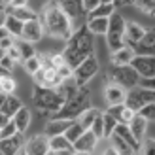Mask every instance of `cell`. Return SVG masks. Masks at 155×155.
I'll return each mask as SVG.
<instances>
[{"instance_id":"6da1fadb","label":"cell","mask_w":155,"mask_h":155,"mask_svg":"<svg viewBox=\"0 0 155 155\" xmlns=\"http://www.w3.org/2000/svg\"><path fill=\"white\" fill-rule=\"evenodd\" d=\"M93 36L95 34L87 28V25H81V27L74 28L72 34L68 36L63 57L72 68L78 66L83 59L93 55V51H95V40H93Z\"/></svg>"},{"instance_id":"7a4b0ae2","label":"cell","mask_w":155,"mask_h":155,"mask_svg":"<svg viewBox=\"0 0 155 155\" xmlns=\"http://www.w3.org/2000/svg\"><path fill=\"white\" fill-rule=\"evenodd\" d=\"M44 15H42V25L44 30L49 36L57 38V40L66 42L68 36L72 34V23L68 19V15L64 13V10L61 8V4H57L55 0H51L44 6Z\"/></svg>"},{"instance_id":"3957f363","label":"cell","mask_w":155,"mask_h":155,"mask_svg":"<svg viewBox=\"0 0 155 155\" xmlns=\"http://www.w3.org/2000/svg\"><path fill=\"white\" fill-rule=\"evenodd\" d=\"M89 100H91V89L85 87V85H81V87H78L72 95H68V97L64 98L63 106H61L55 114H53V117L76 119L81 112H85V110L91 106Z\"/></svg>"},{"instance_id":"277c9868","label":"cell","mask_w":155,"mask_h":155,"mask_svg":"<svg viewBox=\"0 0 155 155\" xmlns=\"http://www.w3.org/2000/svg\"><path fill=\"white\" fill-rule=\"evenodd\" d=\"M32 102L38 110L55 114L63 106L64 97L59 93L57 87H42V85H36L34 91H32Z\"/></svg>"},{"instance_id":"5b68a950","label":"cell","mask_w":155,"mask_h":155,"mask_svg":"<svg viewBox=\"0 0 155 155\" xmlns=\"http://www.w3.org/2000/svg\"><path fill=\"white\" fill-rule=\"evenodd\" d=\"M125 19L121 17V13L114 12L108 17V30H106V42L110 51H115L125 44Z\"/></svg>"},{"instance_id":"8992f818","label":"cell","mask_w":155,"mask_h":155,"mask_svg":"<svg viewBox=\"0 0 155 155\" xmlns=\"http://www.w3.org/2000/svg\"><path fill=\"white\" fill-rule=\"evenodd\" d=\"M110 80L119 83L121 87H125L129 91L138 85L140 76H138V72L130 64H114V68L110 70Z\"/></svg>"},{"instance_id":"52a82bcc","label":"cell","mask_w":155,"mask_h":155,"mask_svg":"<svg viewBox=\"0 0 155 155\" xmlns=\"http://www.w3.org/2000/svg\"><path fill=\"white\" fill-rule=\"evenodd\" d=\"M155 102V89L150 87H142V85H136V87L129 89L127 91V97H125V106H129L130 110L138 112L142 106Z\"/></svg>"},{"instance_id":"ba28073f","label":"cell","mask_w":155,"mask_h":155,"mask_svg":"<svg viewBox=\"0 0 155 155\" xmlns=\"http://www.w3.org/2000/svg\"><path fill=\"white\" fill-rule=\"evenodd\" d=\"M98 72V61L95 55H89L87 59H83L78 66H74L72 70V80L78 87L87 85V81H91V78Z\"/></svg>"},{"instance_id":"9c48e42d","label":"cell","mask_w":155,"mask_h":155,"mask_svg":"<svg viewBox=\"0 0 155 155\" xmlns=\"http://www.w3.org/2000/svg\"><path fill=\"white\" fill-rule=\"evenodd\" d=\"M61 8L64 10V13L68 15V19L72 23V28H78L85 25V19H87V10L83 8V0H63Z\"/></svg>"},{"instance_id":"30bf717a","label":"cell","mask_w":155,"mask_h":155,"mask_svg":"<svg viewBox=\"0 0 155 155\" xmlns=\"http://www.w3.org/2000/svg\"><path fill=\"white\" fill-rule=\"evenodd\" d=\"M32 78H34V83L42 85V87H57V85L63 81L55 68L51 64H45V63L42 64V68H38V70L32 74Z\"/></svg>"},{"instance_id":"8fae6325","label":"cell","mask_w":155,"mask_h":155,"mask_svg":"<svg viewBox=\"0 0 155 155\" xmlns=\"http://www.w3.org/2000/svg\"><path fill=\"white\" fill-rule=\"evenodd\" d=\"M130 66L138 72L140 78H151L155 76V55H134Z\"/></svg>"},{"instance_id":"7c38bea8","label":"cell","mask_w":155,"mask_h":155,"mask_svg":"<svg viewBox=\"0 0 155 155\" xmlns=\"http://www.w3.org/2000/svg\"><path fill=\"white\" fill-rule=\"evenodd\" d=\"M48 140H49L48 134L32 136L23 146V153H27V155H48V151H49V142Z\"/></svg>"},{"instance_id":"4fadbf2b","label":"cell","mask_w":155,"mask_h":155,"mask_svg":"<svg viewBox=\"0 0 155 155\" xmlns=\"http://www.w3.org/2000/svg\"><path fill=\"white\" fill-rule=\"evenodd\" d=\"M42 36H44V25H42L40 19H30V21L23 23V32H21L23 40L36 44V42L42 40Z\"/></svg>"},{"instance_id":"5bb4252c","label":"cell","mask_w":155,"mask_h":155,"mask_svg":"<svg viewBox=\"0 0 155 155\" xmlns=\"http://www.w3.org/2000/svg\"><path fill=\"white\" fill-rule=\"evenodd\" d=\"M98 138L91 129H85L80 134V138L74 142V153H93L97 148Z\"/></svg>"},{"instance_id":"9a60e30c","label":"cell","mask_w":155,"mask_h":155,"mask_svg":"<svg viewBox=\"0 0 155 155\" xmlns=\"http://www.w3.org/2000/svg\"><path fill=\"white\" fill-rule=\"evenodd\" d=\"M23 146H25L23 133H15V134H12V136L0 138V153H4V155L23 153Z\"/></svg>"},{"instance_id":"2e32d148","label":"cell","mask_w":155,"mask_h":155,"mask_svg":"<svg viewBox=\"0 0 155 155\" xmlns=\"http://www.w3.org/2000/svg\"><path fill=\"white\" fill-rule=\"evenodd\" d=\"M136 55H155V28L146 30V34L138 42L130 44Z\"/></svg>"},{"instance_id":"e0dca14e","label":"cell","mask_w":155,"mask_h":155,"mask_svg":"<svg viewBox=\"0 0 155 155\" xmlns=\"http://www.w3.org/2000/svg\"><path fill=\"white\" fill-rule=\"evenodd\" d=\"M49 151L48 155H64V153H74V144L68 140L64 134H55L49 136Z\"/></svg>"},{"instance_id":"ac0fdd59","label":"cell","mask_w":155,"mask_h":155,"mask_svg":"<svg viewBox=\"0 0 155 155\" xmlns=\"http://www.w3.org/2000/svg\"><path fill=\"white\" fill-rule=\"evenodd\" d=\"M127 125H129V129H130V133L134 134V138L142 144L144 136H146V129H148V119H146L144 115H140V114L136 112V114L133 115V119H130Z\"/></svg>"},{"instance_id":"d6986e66","label":"cell","mask_w":155,"mask_h":155,"mask_svg":"<svg viewBox=\"0 0 155 155\" xmlns=\"http://www.w3.org/2000/svg\"><path fill=\"white\" fill-rule=\"evenodd\" d=\"M104 97H106V102H108V104H119V102H125L127 89H125V87H121L119 83L112 81V83L106 87Z\"/></svg>"},{"instance_id":"ffe728a7","label":"cell","mask_w":155,"mask_h":155,"mask_svg":"<svg viewBox=\"0 0 155 155\" xmlns=\"http://www.w3.org/2000/svg\"><path fill=\"white\" fill-rule=\"evenodd\" d=\"M134 49L130 44H123L121 48L112 51V63L114 64H130V61L134 59Z\"/></svg>"},{"instance_id":"44dd1931","label":"cell","mask_w":155,"mask_h":155,"mask_svg":"<svg viewBox=\"0 0 155 155\" xmlns=\"http://www.w3.org/2000/svg\"><path fill=\"white\" fill-rule=\"evenodd\" d=\"M114 133L117 134L119 138H123V140H125V142L130 146V148L134 150V153L140 151V142H138L136 138H134V134L130 133V129H129L127 123H117V125H115V129H114Z\"/></svg>"},{"instance_id":"7402d4cb","label":"cell","mask_w":155,"mask_h":155,"mask_svg":"<svg viewBox=\"0 0 155 155\" xmlns=\"http://www.w3.org/2000/svg\"><path fill=\"white\" fill-rule=\"evenodd\" d=\"M12 119H13V123H15V127H17L19 133H25V130L30 127V119H32V114H30L28 108L21 106L19 110L12 115Z\"/></svg>"},{"instance_id":"603a6c76","label":"cell","mask_w":155,"mask_h":155,"mask_svg":"<svg viewBox=\"0 0 155 155\" xmlns=\"http://www.w3.org/2000/svg\"><path fill=\"white\" fill-rule=\"evenodd\" d=\"M74 119H61V117H51V121L45 125V134L55 136V134H64V130L70 127Z\"/></svg>"},{"instance_id":"cb8c5ba5","label":"cell","mask_w":155,"mask_h":155,"mask_svg":"<svg viewBox=\"0 0 155 155\" xmlns=\"http://www.w3.org/2000/svg\"><path fill=\"white\" fill-rule=\"evenodd\" d=\"M146 34V28L138 23H125V44H134Z\"/></svg>"},{"instance_id":"d4e9b609","label":"cell","mask_w":155,"mask_h":155,"mask_svg":"<svg viewBox=\"0 0 155 155\" xmlns=\"http://www.w3.org/2000/svg\"><path fill=\"white\" fill-rule=\"evenodd\" d=\"M87 28L91 30L93 34H106V30H108V17H93V19H87Z\"/></svg>"},{"instance_id":"484cf974","label":"cell","mask_w":155,"mask_h":155,"mask_svg":"<svg viewBox=\"0 0 155 155\" xmlns=\"http://www.w3.org/2000/svg\"><path fill=\"white\" fill-rule=\"evenodd\" d=\"M114 12H115V6L112 2H108V4L100 2L97 8H93L91 12H87V19H93V17H110Z\"/></svg>"},{"instance_id":"4316f807","label":"cell","mask_w":155,"mask_h":155,"mask_svg":"<svg viewBox=\"0 0 155 155\" xmlns=\"http://www.w3.org/2000/svg\"><path fill=\"white\" fill-rule=\"evenodd\" d=\"M8 13H12L13 17H17L19 21H30V19H40L38 17V13L32 12V10H28L27 6H21V8H10V10H6Z\"/></svg>"},{"instance_id":"83f0119b","label":"cell","mask_w":155,"mask_h":155,"mask_svg":"<svg viewBox=\"0 0 155 155\" xmlns=\"http://www.w3.org/2000/svg\"><path fill=\"white\" fill-rule=\"evenodd\" d=\"M4 27L8 28V32H10L13 38H21V32H23V21H19L17 17H13L12 13H8Z\"/></svg>"},{"instance_id":"f1b7e54d","label":"cell","mask_w":155,"mask_h":155,"mask_svg":"<svg viewBox=\"0 0 155 155\" xmlns=\"http://www.w3.org/2000/svg\"><path fill=\"white\" fill-rule=\"evenodd\" d=\"M100 114H102L100 110H97V108H91V106H89L87 110H85V112H81V114L78 115L76 119L81 123V127H83V129H89V127H91V123L95 121V119L98 117Z\"/></svg>"},{"instance_id":"f546056e","label":"cell","mask_w":155,"mask_h":155,"mask_svg":"<svg viewBox=\"0 0 155 155\" xmlns=\"http://www.w3.org/2000/svg\"><path fill=\"white\" fill-rule=\"evenodd\" d=\"M21 106H23V102H21V100H19L17 97H13L12 93H10V95H6V100H4L2 110H0V112H4L6 115H10V117H12V115H13L15 112H17Z\"/></svg>"},{"instance_id":"4dcf8cb0","label":"cell","mask_w":155,"mask_h":155,"mask_svg":"<svg viewBox=\"0 0 155 155\" xmlns=\"http://www.w3.org/2000/svg\"><path fill=\"white\" fill-rule=\"evenodd\" d=\"M13 45L17 48L19 55H21V61H25V59H28V57L36 55V51H34V48H32V44L27 42V40H23V38H15Z\"/></svg>"},{"instance_id":"1f68e13d","label":"cell","mask_w":155,"mask_h":155,"mask_svg":"<svg viewBox=\"0 0 155 155\" xmlns=\"http://www.w3.org/2000/svg\"><path fill=\"white\" fill-rule=\"evenodd\" d=\"M110 138H112V148L115 150V153H123V155H130V153H134V150L130 148V146H129L125 140H123V138H119L115 133H112Z\"/></svg>"},{"instance_id":"d6a6232c","label":"cell","mask_w":155,"mask_h":155,"mask_svg":"<svg viewBox=\"0 0 155 155\" xmlns=\"http://www.w3.org/2000/svg\"><path fill=\"white\" fill-rule=\"evenodd\" d=\"M83 130H85V129L81 127V123L78 121V119H74V121L70 123V127H68V129L64 130V136H66L68 140H70V142L74 144V142L78 140V138H80V134L83 133Z\"/></svg>"},{"instance_id":"836d02e7","label":"cell","mask_w":155,"mask_h":155,"mask_svg":"<svg viewBox=\"0 0 155 155\" xmlns=\"http://www.w3.org/2000/svg\"><path fill=\"white\" fill-rule=\"evenodd\" d=\"M117 119L114 117V115H110V114H102V125H104V138H110V134L114 133V129H115V125H117Z\"/></svg>"},{"instance_id":"e575fe53","label":"cell","mask_w":155,"mask_h":155,"mask_svg":"<svg viewBox=\"0 0 155 155\" xmlns=\"http://www.w3.org/2000/svg\"><path fill=\"white\" fill-rule=\"evenodd\" d=\"M23 64H25V70L28 74H34L38 68H42V57L36 53V55H32V57H28V59L23 61Z\"/></svg>"},{"instance_id":"d590c367","label":"cell","mask_w":155,"mask_h":155,"mask_svg":"<svg viewBox=\"0 0 155 155\" xmlns=\"http://www.w3.org/2000/svg\"><path fill=\"white\" fill-rule=\"evenodd\" d=\"M133 2L138 10H142L144 13L155 15V0H133Z\"/></svg>"},{"instance_id":"8d00e7d4","label":"cell","mask_w":155,"mask_h":155,"mask_svg":"<svg viewBox=\"0 0 155 155\" xmlns=\"http://www.w3.org/2000/svg\"><path fill=\"white\" fill-rule=\"evenodd\" d=\"M0 91H4L6 95H10V93L15 91V80H13L10 74L0 78Z\"/></svg>"},{"instance_id":"74e56055","label":"cell","mask_w":155,"mask_h":155,"mask_svg":"<svg viewBox=\"0 0 155 155\" xmlns=\"http://www.w3.org/2000/svg\"><path fill=\"white\" fill-rule=\"evenodd\" d=\"M89 129H91L93 133L97 134V138H98V140H100V138H104V125H102V114H100L98 117H97L95 121L91 123V127H89Z\"/></svg>"},{"instance_id":"f35d334b","label":"cell","mask_w":155,"mask_h":155,"mask_svg":"<svg viewBox=\"0 0 155 155\" xmlns=\"http://www.w3.org/2000/svg\"><path fill=\"white\" fill-rule=\"evenodd\" d=\"M138 114L144 115L148 121H155V102H150V104L142 106L140 110H138Z\"/></svg>"},{"instance_id":"ab89813d","label":"cell","mask_w":155,"mask_h":155,"mask_svg":"<svg viewBox=\"0 0 155 155\" xmlns=\"http://www.w3.org/2000/svg\"><path fill=\"white\" fill-rule=\"evenodd\" d=\"M15 133H19L17 130V127H15V123H13V119H10L6 123V125L0 129V138H6V136H12V134H15Z\"/></svg>"},{"instance_id":"60d3db41","label":"cell","mask_w":155,"mask_h":155,"mask_svg":"<svg viewBox=\"0 0 155 155\" xmlns=\"http://www.w3.org/2000/svg\"><path fill=\"white\" fill-rule=\"evenodd\" d=\"M123 108H125V102H119V104H108L106 114L114 115V117L119 121V115H121V112H123Z\"/></svg>"},{"instance_id":"b9f144b4","label":"cell","mask_w":155,"mask_h":155,"mask_svg":"<svg viewBox=\"0 0 155 155\" xmlns=\"http://www.w3.org/2000/svg\"><path fill=\"white\" fill-rule=\"evenodd\" d=\"M140 151L144 155H155V140H142Z\"/></svg>"},{"instance_id":"7bdbcfd3","label":"cell","mask_w":155,"mask_h":155,"mask_svg":"<svg viewBox=\"0 0 155 155\" xmlns=\"http://www.w3.org/2000/svg\"><path fill=\"white\" fill-rule=\"evenodd\" d=\"M134 114H136L134 110H130L129 106H125V108H123V112H121V115H119V123H129L130 119H133Z\"/></svg>"},{"instance_id":"ee69618b","label":"cell","mask_w":155,"mask_h":155,"mask_svg":"<svg viewBox=\"0 0 155 155\" xmlns=\"http://www.w3.org/2000/svg\"><path fill=\"white\" fill-rule=\"evenodd\" d=\"M138 85H142V87H150V89H155V76H151V78H140Z\"/></svg>"},{"instance_id":"f6af8a7d","label":"cell","mask_w":155,"mask_h":155,"mask_svg":"<svg viewBox=\"0 0 155 155\" xmlns=\"http://www.w3.org/2000/svg\"><path fill=\"white\" fill-rule=\"evenodd\" d=\"M13 42H15L13 36H6V38H2V40H0V48H2L4 51H8V49L13 45Z\"/></svg>"},{"instance_id":"bcb514c9","label":"cell","mask_w":155,"mask_h":155,"mask_svg":"<svg viewBox=\"0 0 155 155\" xmlns=\"http://www.w3.org/2000/svg\"><path fill=\"white\" fill-rule=\"evenodd\" d=\"M6 55H8V57H12L15 63H17V61H21V55H19V51H17V48H15V45H12V48L6 51Z\"/></svg>"},{"instance_id":"7dc6e473","label":"cell","mask_w":155,"mask_h":155,"mask_svg":"<svg viewBox=\"0 0 155 155\" xmlns=\"http://www.w3.org/2000/svg\"><path fill=\"white\" fill-rule=\"evenodd\" d=\"M0 64H2L4 68H8V70H12V66L15 64V61H13L12 57H8V55H4L2 59H0Z\"/></svg>"},{"instance_id":"c3c4849f","label":"cell","mask_w":155,"mask_h":155,"mask_svg":"<svg viewBox=\"0 0 155 155\" xmlns=\"http://www.w3.org/2000/svg\"><path fill=\"white\" fill-rule=\"evenodd\" d=\"M98 4H100V0H83V8H85L87 12H91L93 8H97Z\"/></svg>"},{"instance_id":"681fc988","label":"cell","mask_w":155,"mask_h":155,"mask_svg":"<svg viewBox=\"0 0 155 155\" xmlns=\"http://www.w3.org/2000/svg\"><path fill=\"white\" fill-rule=\"evenodd\" d=\"M28 0H10V8H21V6H27Z\"/></svg>"},{"instance_id":"f907efd6","label":"cell","mask_w":155,"mask_h":155,"mask_svg":"<svg viewBox=\"0 0 155 155\" xmlns=\"http://www.w3.org/2000/svg\"><path fill=\"white\" fill-rule=\"evenodd\" d=\"M10 119H12L10 115H6L4 112H0V129H2V127H4V125H6V123L10 121Z\"/></svg>"},{"instance_id":"816d5d0a","label":"cell","mask_w":155,"mask_h":155,"mask_svg":"<svg viewBox=\"0 0 155 155\" xmlns=\"http://www.w3.org/2000/svg\"><path fill=\"white\" fill-rule=\"evenodd\" d=\"M6 36H12V34L8 32V28H6V27H0V40H2V38H6Z\"/></svg>"},{"instance_id":"f5cc1de1","label":"cell","mask_w":155,"mask_h":155,"mask_svg":"<svg viewBox=\"0 0 155 155\" xmlns=\"http://www.w3.org/2000/svg\"><path fill=\"white\" fill-rule=\"evenodd\" d=\"M8 74H10V70H8V68H4L2 64H0V78H2V76H8Z\"/></svg>"},{"instance_id":"db71d44e","label":"cell","mask_w":155,"mask_h":155,"mask_svg":"<svg viewBox=\"0 0 155 155\" xmlns=\"http://www.w3.org/2000/svg\"><path fill=\"white\" fill-rule=\"evenodd\" d=\"M4 100H6V93H4V91H0V110H2V104H4Z\"/></svg>"},{"instance_id":"11a10c76","label":"cell","mask_w":155,"mask_h":155,"mask_svg":"<svg viewBox=\"0 0 155 155\" xmlns=\"http://www.w3.org/2000/svg\"><path fill=\"white\" fill-rule=\"evenodd\" d=\"M130 0H114V6H121V4H127Z\"/></svg>"},{"instance_id":"9f6ffc18","label":"cell","mask_w":155,"mask_h":155,"mask_svg":"<svg viewBox=\"0 0 155 155\" xmlns=\"http://www.w3.org/2000/svg\"><path fill=\"white\" fill-rule=\"evenodd\" d=\"M4 55H6V51H4V49H2V48H0V59H2V57H4Z\"/></svg>"},{"instance_id":"6f0895ef","label":"cell","mask_w":155,"mask_h":155,"mask_svg":"<svg viewBox=\"0 0 155 155\" xmlns=\"http://www.w3.org/2000/svg\"><path fill=\"white\" fill-rule=\"evenodd\" d=\"M100 2H104V4H108V2H112V4H114V0H100Z\"/></svg>"},{"instance_id":"680465c9","label":"cell","mask_w":155,"mask_h":155,"mask_svg":"<svg viewBox=\"0 0 155 155\" xmlns=\"http://www.w3.org/2000/svg\"><path fill=\"white\" fill-rule=\"evenodd\" d=\"M0 2H4V4H10V0H0Z\"/></svg>"},{"instance_id":"91938a15","label":"cell","mask_w":155,"mask_h":155,"mask_svg":"<svg viewBox=\"0 0 155 155\" xmlns=\"http://www.w3.org/2000/svg\"><path fill=\"white\" fill-rule=\"evenodd\" d=\"M59 2H63V0H59Z\"/></svg>"},{"instance_id":"94428289","label":"cell","mask_w":155,"mask_h":155,"mask_svg":"<svg viewBox=\"0 0 155 155\" xmlns=\"http://www.w3.org/2000/svg\"><path fill=\"white\" fill-rule=\"evenodd\" d=\"M130 2H133V0H130Z\"/></svg>"}]
</instances>
